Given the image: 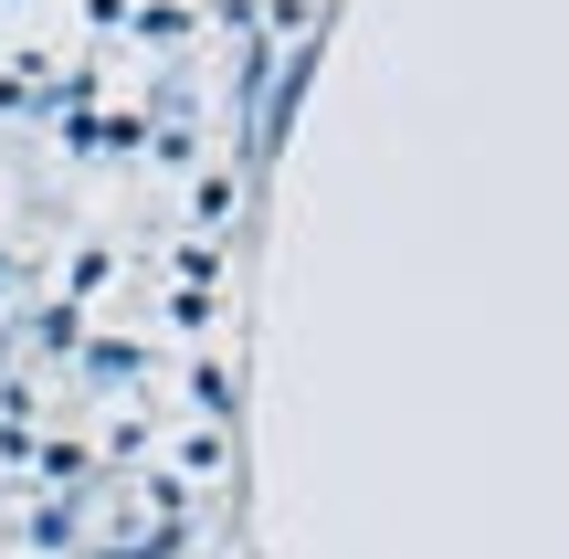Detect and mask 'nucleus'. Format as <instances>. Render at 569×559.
Instances as JSON below:
<instances>
[]
</instances>
